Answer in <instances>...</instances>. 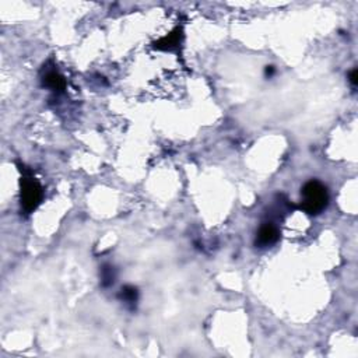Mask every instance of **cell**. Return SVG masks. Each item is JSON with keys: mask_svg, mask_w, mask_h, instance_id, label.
<instances>
[{"mask_svg": "<svg viewBox=\"0 0 358 358\" xmlns=\"http://www.w3.org/2000/svg\"><path fill=\"white\" fill-rule=\"evenodd\" d=\"M301 209L307 214L315 215L326 209L329 203V193L326 186L319 181H309L301 189Z\"/></svg>", "mask_w": 358, "mask_h": 358, "instance_id": "cell-1", "label": "cell"}, {"mask_svg": "<svg viewBox=\"0 0 358 358\" xmlns=\"http://www.w3.org/2000/svg\"><path fill=\"white\" fill-rule=\"evenodd\" d=\"M42 188L39 182L32 176L24 175L21 178V206L27 213H32L41 205Z\"/></svg>", "mask_w": 358, "mask_h": 358, "instance_id": "cell-2", "label": "cell"}, {"mask_svg": "<svg viewBox=\"0 0 358 358\" xmlns=\"http://www.w3.org/2000/svg\"><path fill=\"white\" fill-rule=\"evenodd\" d=\"M279 238H280V231H279L276 225L271 224V223H265L257 231L256 245H259L261 248L270 246L273 244H276Z\"/></svg>", "mask_w": 358, "mask_h": 358, "instance_id": "cell-3", "label": "cell"}, {"mask_svg": "<svg viewBox=\"0 0 358 358\" xmlns=\"http://www.w3.org/2000/svg\"><path fill=\"white\" fill-rule=\"evenodd\" d=\"M44 84L46 87H49L53 91H63L66 87V82L65 78L59 74L57 72H49L46 73V76L44 77Z\"/></svg>", "mask_w": 358, "mask_h": 358, "instance_id": "cell-4", "label": "cell"}, {"mask_svg": "<svg viewBox=\"0 0 358 358\" xmlns=\"http://www.w3.org/2000/svg\"><path fill=\"white\" fill-rule=\"evenodd\" d=\"M181 42V31L175 30L174 32H171L169 35H167L163 39H160L158 42H155L154 45L157 49H163V51H171L172 48L178 45Z\"/></svg>", "mask_w": 358, "mask_h": 358, "instance_id": "cell-5", "label": "cell"}, {"mask_svg": "<svg viewBox=\"0 0 358 358\" xmlns=\"http://www.w3.org/2000/svg\"><path fill=\"white\" fill-rule=\"evenodd\" d=\"M121 297L123 298V301L129 302V304H133V302L137 301V290L132 286L123 287L122 292H121Z\"/></svg>", "mask_w": 358, "mask_h": 358, "instance_id": "cell-6", "label": "cell"}, {"mask_svg": "<svg viewBox=\"0 0 358 358\" xmlns=\"http://www.w3.org/2000/svg\"><path fill=\"white\" fill-rule=\"evenodd\" d=\"M113 280H115V276H113L112 269L111 267H104L103 269V284L104 286H109L112 284Z\"/></svg>", "mask_w": 358, "mask_h": 358, "instance_id": "cell-7", "label": "cell"}, {"mask_svg": "<svg viewBox=\"0 0 358 358\" xmlns=\"http://www.w3.org/2000/svg\"><path fill=\"white\" fill-rule=\"evenodd\" d=\"M348 80H350V83L353 84L354 87L357 86V83H358V72H357V69H353V70L350 72V74H348Z\"/></svg>", "mask_w": 358, "mask_h": 358, "instance_id": "cell-8", "label": "cell"}]
</instances>
